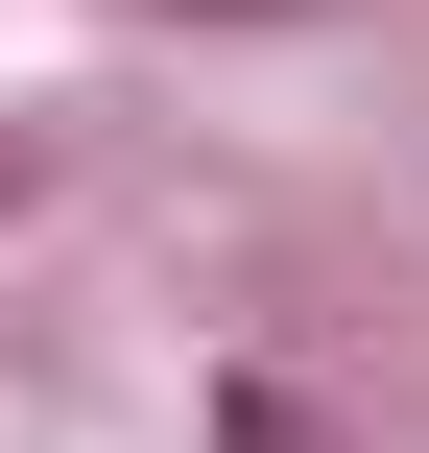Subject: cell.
Returning <instances> with one entry per match:
<instances>
[{
  "mask_svg": "<svg viewBox=\"0 0 429 453\" xmlns=\"http://www.w3.org/2000/svg\"><path fill=\"white\" fill-rule=\"evenodd\" d=\"M0 215H24V143H0Z\"/></svg>",
  "mask_w": 429,
  "mask_h": 453,
  "instance_id": "cell-1",
  "label": "cell"
}]
</instances>
